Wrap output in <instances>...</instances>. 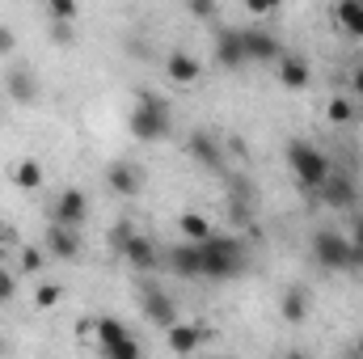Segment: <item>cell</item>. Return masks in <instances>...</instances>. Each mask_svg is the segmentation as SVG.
Returning <instances> with one entry per match:
<instances>
[{"mask_svg": "<svg viewBox=\"0 0 363 359\" xmlns=\"http://www.w3.org/2000/svg\"><path fill=\"white\" fill-rule=\"evenodd\" d=\"M131 136L140 144H157L174 131V114H169V101L152 89H135V106H131V118H127Z\"/></svg>", "mask_w": 363, "mask_h": 359, "instance_id": "1", "label": "cell"}, {"mask_svg": "<svg viewBox=\"0 0 363 359\" xmlns=\"http://www.w3.org/2000/svg\"><path fill=\"white\" fill-rule=\"evenodd\" d=\"M199 254H203V279H216V283H224V279H237L241 270H245V241L241 237H228V233H211V237H203L199 241Z\"/></svg>", "mask_w": 363, "mask_h": 359, "instance_id": "2", "label": "cell"}, {"mask_svg": "<svg viewBox=\"0 0 363 359\" xmlns=\"http://www.w3.org/2000/svg\"><path fill=\"white\" fill-rule=\"evenodd\" d=\"M287 165H291L296 182H300L308 194H321L325 178L334 174V170H330V157H325L317 144H308V140H291V144H287Z\"/></svg>", "mask_w": 363, "mask_h": 359, "instance_id": "3", "label": "cell"}, {"mask_svg": "<svg viewBox=\"0 0 363 359\" xmlns=\"http://www.w3.org/2000/svg\"><path fill=\"white\" fill-rule=\"evenodd\" d=\"M308 250H313V263H317V267L355 270V263H351V237H342V233H334V228H317L313 241H308Z\"/></svg>", "mask_w": 363, "mask_h": 359, "instance_id": "4", "label": "cell"}, {"mask_svg": "<svg viewBox=\"0 0 363 359\" xmlns=\"http://www.w3.org/2000/svg\"><path fill=\"white\" fill-rule=\"evenodd\" d=\"M140 313H144L152 326H161V330H169V326L178 321V304H174L169 292L157 287V283H140Z\"/></svg>", "mask_w": 363, "mask_h": 359, "instance_id": "5", "label": "cell"}, {"mask_svg": "<svg viewBox=\"0 0 363 359\" xmlns=\"http://www.w3.org/2000/svg\"><path fill=\"white\" fill-rule=\"evenodd\" d=\"M211 55H216V64L228 68V72H237V68L250 64V60H245L241 30H233V26H220V30H216V38H211Z\"/></svg>", "mask_w": 363, "mask_h": 359, "instance_id": "6", "label": "cell"}, {"mask_svg": "<svg viewBox=\"0 0 363 359\" xmlns=\"http://www.w3.org/2000/svg\"><path fill=\"white\" fill-rule=\"evenodd\" d=\"M186 153L194 157L199 170H207V174H224V148H220V140H216L211 131H190Z\"/></svg>", "mask_w": 363, "mask_h": 359, "instance_id": "7", "label": "cell"}, {"mask_svg": "<svg viewBox=\"0 0 363 359\" xmlns=\"http://www.w3.org/2000/svg\"><path fill=\"white\" fill-rule=\"evenodd\" d=\"M43 250H47L51 258H60V263H72V258H81V233H77L72 224L51 220V224H47V237H43Z\"/></svg>", "mask_w": 363, "mask_h": 359, "instance_id": "8", "label": "cell"}, {"mask_svg": "<svg viewBox=\"0 0 363 359\" xmlns=\"http://www.w3.org/2000/svg\"><path fill=\"white\" fill-rule=\"evenodd\" d=\"M241 43H245V60H250V64H274V60L283 55L279 38H274L271 30H262V26L241 30Z\"/></svg>", "mask_w": 363, "mask_h": 359, "instance_id": "9", "label": "cell"}, {"mask_svg": "<svg viewBox=\"0 0 363 359\" xmlns=\"http://www.w3.org/2000/svg\"><path fill=\"white\" fill-rule=\"evenodd\" d=\"M4 89H9V97H13L17 106H34V101H38V77H34L26 64H9Z\"/></svg>", "mask_w": 363, "mask_h": 359, "instance_id": "10", "label": "cell"}, {"mask_svg": "<svg viewBox=\"0 0 363 359\" xmlns=\"http://www.w3.org/2000/svg\"><path fill=\"white\" fill-rule=\"evenodd\" d=\"M123 263L135 270H157L161 267V250H157V241L152 237H144V233H131V241L123 245Z\"/></svg>", "mask_w": 363, "mask_h": 359, "instance_id": "11", "label": "cell"}, {"mask_svg": "<svg viewBox=\"0 0 363 359\" xmlns=\"http://www.w3.org/2000/svg\"><path fill=\"white\" fill-rule=\"evenodd\" d=\"M60 224H72V228H81L85 224V216H89V199H85V190H77V186H68V190H60V199H55V211H51Z\"/></svg>", "mask_w": 363, "mask_h": 359, "instance_id": "12", "label": "cell"}, {"mask_svg": "<svg viewBox=\"0 0 363 359\" xmlns=\"http://www.w3.org/2000/svg\"><path fill=\"white\" fill-rule=\"evenodd\" d=\"M165 343H169L174 355H194V351L207 343V326H203V321H190V326H178V321H174V326L165 330Z\"/></svg>", "mask_w": 363, "mask_h": 359, "instance_id": "13", "label": "cell"}, {"mask_svg": "<svg viewBox=\"0 0 363 359\" xmlns=\"http://www.w3.org/2000/svg\"><path fill=\"white\" fill-rule=\"evenodd\" d=\"M274 77H279V85L291 93L308 89V81H313V72H308V64L300 60V55H291V51H283L279 60H274Z\"/></svg>", "mask_w": 363, "mask_h": 359, "instance_id": "14", "label": "cell"}, {"mask_svg": "<svg viewBox=\"0 0 363 359\" xmlns=\"http://www.w3.org/2000/svg\"><path fill=\"white\" fill-rule=\"evenodd\" d=\"M106 186H110L114 194L131 199V194H140V186H144V174H140L131 161H114V165H106Z\"/></svg>", "mask_w": 363, "mask_h": 359, "instance_id": "15", "label": "cell"}, {"mask_svg": "<svg viewBox=\"0 0 363 359\" xmlns=\"http://www.w3.org/2000/svg\"><path fill=\"white\" fill-rule=\"evenodd\" d=\"M169 270L182 279H203V254H199V241H182L169 250Z\"/></svg>", "mask_w": 363, "mask_h": 359, "instance_id": "16", "label": "cell"}, {"mask_svg": "<svg viewBox=\"0 0 363 359\" xmlns=\"http://www.w3.org/2000/svg\"><path fill=\"white\" fill-rule=\"evenodd\" d=\"M321 199H325L330 207H338V211H351L355 199H359V190H355V182L347 178V174H330L325 186H321Z\"/></svg>", "mask_w": 363, "mask_h": 359, "instance_id": "17", "label": "cell"}, {"mask_svg": "<svg viewBox=\"0 0 363 359\" xmlns=\"http://www.w3.org/2000/svg\"><path fill=\"white\" fill-rule=\"evenodd\" d=\"M165 77L186 89V85H194V81L203 77V64H199L190 51H169V60H165Z\"/></svg>", "mask_w": 363, "mask_h": 359, "instance_id": "18", "label": "cell"}, {"mask_svg": "<svg viewBox=\"0 0 363 359\" xmlns=\"http://www.w3.org/2000/svg\"><path fill=\"white\" fill-rule=\"evenodd\" d=\"M279 313H283V321L287 326H300L304 317H308V287H287L283 292V300H279Z\"/></svg>", "mask_w": 363, "mask_h": 359, "instance_id": "19", "label": "cell"}, {"mask_svg": "<svg viewBox=\"0 0 363 359\" xmlns=\"http://www.w3.org/2000/svg\"><path fill=\"white\" fill-rule=\"evenodd\" d=\"M334 21H338L342 34L363 38V0H338L334 4Z\"/></svg>", "mask_w": 363, "mask_h": 359, "instance_id": "20", "label": "cell"}, {"mask_svg": "<svg viewBox=\"0 0 363 359\" xmlns=\"http://www.w3.org/2000/svg\"><path fill=\"white\" fill-rule=\"evenodd\" d=\"M43 182H47V174H43V165L34 157H21L13 165V186L17 190H43Z\"/></svg>", "mask_w": 363, "mask_h": 359, "instance_id": "21", "label": "cell"}, {"mask_svg": "<svg viewBox=\"0 0 363 359\" xmlns=\"http://www.w3.org/2000/svg\"><path fill=\"white\" fill-rule=\"evenodd\" d=\"M178 224H182V237H186V241H203V237H211V233H216V224H211L203 211H182Z\"/></svg>", "mask_w": 363, "mask_h": 359, "instance_id": "22", "label": "cell"}, {"mask_svg": "<svg viewBox=\"0 0 363 359\" xmlns=\"http://www.w3.org/2000/svg\"><path fill=\"white\" fill-rule=\"evenodd\" d=\"M131 233H135V228H131V220H114V228L106 233V245H110V254H114V258H123V245L131 241Z\"/></svg>", "mask_w": 363, "mask_h": 359, "instance_id": "23", "label": "cell"}, {"mask_svg": "<svg viewBox=\"0 0 363 359\" xmlns=\"http://www.w3.org/2000/svg\"><path fill=\"white\" fill-rule=\"evenodd\" d=\"M118 338H127V326L114 321V317H101V321H97V347H110V343H118Z\"/></svg>", "mask_w": 363, "mask_h": 359, "instance_id": "24", "label": "cell"}, {"mask_svg": "<svg viewBox=\"0 0 363 359\" xmlns=\"http://www.w3.org/2000/svg\"><path fill=\"white\" fill-rule=\"evenodd\" d=\"M51 21H77L81 17V0H47Z\"/></svg>", "mask_w": 363, "mask_h": 359, "instance_id": "25", "label": "cell"}, {"mask_svg": "<svg viewBox=\"0 0 363 359\" xmlns=\"http://www.w3.org/2000/svg\"><path fill=\"white\" fill-rule=\"evenodd\" d=\"M47 263H51L47 250H38V245H26V250H21V270H26V275H38Z\"/></svg>", "mask_w": 363, "mask_h": 359, "instance_id": "26", "label": "cell"}, {"mask_svg": "<svg viewBox=\"0 0 363 359\" xmlns=\"http://www.w3.org/2000/svg\"><path fill=\"white\" fill-rule=\"evenodd\" d=\"M101 355H106V359H135V355H140V343L127 334V338H118V343L101 347Z\"/></svg>", "mask_w": 363, "mask_h": 359, "instance_id": "27", "label": "cell"}, {"mask_svg": "<svg viewBox=\"0 0 363 359\" xmlns=\"http://www.w3.org/2000/svg\"><path fill=\"white\" fill-rule=\"evenodd\" d=\"M325 114H330V123H338V127H347V123H355V106H351L347 97H334Z\"/></svg>", "mask_w": 363, "mask_h": 359, "instance_id": "28", "label": "cell"}, {"mask_svg": "<svg viewBox=\"0 0 363 359\" xmlns=\"http://www.w3.org/2000/svg\"><path fill=\"white\" fill-rule=\"evenodd\" d=\"M64 300V287L60 283H38V292H34V304L38 309H55Z\"/></svg>", "mask_w": 363, "mask_h": 359, "instance_id": "29", "label": "cell"}, {"mask_svg": "<svg viewBox=\"0 0 363 359\" xmlns=\"http://www.w3.org/2000/svg\"><path fill=\"white\" fill-rule=\"evenodd\" d=\"M51 43L55 47H72L77 43V21H51Z\"/></svg>", "mask_w": 363, "mask_h": 359, "instance_id": "30", "label": "cell"}, {"mask_svg": "<svg viewBox=\"0 0 363 359\" xmlns=\"http://www.w3.org/2000/svg\"><path fill=\"white\" fill-rule=\"evenodd\" d=\"M186 9H190V17H199V21H216V0H186Z\"/></svg>", "mask_w": 363, "mask_h": 359, "instance_id": "31", "label": "cell"}, {"mask_svg": "<svg viewBox=\"0 0 363 359\" xmlns=\"http://www.w3.org/2000/svg\"><path fill=\"white\" fill-rule=\"evenodd\" d=\"M13 292H17V275L0 267V304H9V300H13Z\"/></svg>", "mask_w": 363, "mask_h": 359, "instance_id": "32", "label": "cell"}, {"mask_svg": "<svg viewBox=\"0 0 363 359\" xmlns=\"http://www.w3.org/2000/svg\"><path fill=\"white\" fill-rule=\"evenodd\" d=\"M13 51H17V34H13V26L0 21V55H13Z\"/></svg>", "mask_w": 363, "mask_h": 359, "instance_id": "33", "label": "cell"}, {"mask_svg": "<svg viewBox=\"0 0 363 359\" xmlns=\"http://www.w3.org/2000/svg\"><path fill=\"white\" fill-rule=\"evenodd\" d=\"M279 4H283V0H245V9H250L254 17H267V13H274V9H279Z\"/></svg>", "mask_w": 363, "mask_h": 359, "instance_id": "34", "label": "cell"}, {"mask_svg": "<svg viewBox=\"0 0 363 359\" xmlns=\"http://www.w3.org/2000/svg\"><path fill=\"white\" fill-rule=\"evenodd\" d=\"M351 241H355V245H363V211L351 220Z\"/></svg>", "mask_w": 363, "mask_h": 359, "instance_id": "35", "label": "cell"}, {"mask_svg": "<svg viewBox=\"0 0 363 359\" xmlns=\"http://www.w3.org/2000/svg\"><path fill=\"white\" fill-rule=\"evenodd\" d=\"M351 93H355V97H363V64L351 72Z\"/></svg>", "mask_w": 363, "mask_h": 359, "instance_id": "36", "label": "cell"}, {"mask_svg": "<svg viewBox=\"0 0 363 359\" xmlns=\"http://www.w3.org/2000/svg\"><path fill=\"white\" fill-rule=\"evenodd\" d=\"M4 241H13V228H9V224L0 220V245H4Z\"/></svg>", "mask_w": 363, "mask_h": 359, "instance_id": "37", "label": "cell"}, {"mask_svg": "<svg viewBox=\"0 0 363 359\" xmlns=\"http://www.w3.org/2000/svg\"><path fill=\"white\" fill-rule=\"evenodd\" d=\"M355 355H363V334H359V343H355Z\"/></svg>", "mask_w": 363, "mask_h": 359, "instance_id": "38", "label": "cell"}]
</instances>
